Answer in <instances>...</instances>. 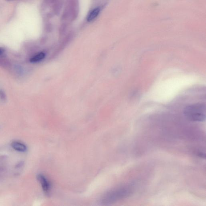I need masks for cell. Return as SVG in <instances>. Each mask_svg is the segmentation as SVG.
<instances>
[{"mask_svg":"<svg viewBox=\"0 0 206 206\" xmlns=\"http://www.w3.org/2000/svg\"><path fill=\"white\" fill-rule=\"evenodd\" d=\"M100 9L99 8H97L93 10L90 13L89 15L87 17V21L88 22H91L94 20L99 14Z\"/></svg>","mask_w":206,"mask_h":206,"instance_id":"cell-5","label":"cell"},{"mask_svg":"<svg viewBox=\"0 0 206 206\" xmlns=\"http://www.w3.org/2000/svg\"><path fill=\"white\" fill-rule=\"evenodd\" d=\"M44 54L43 53H41L31 59L30 62H32V63H35V62L40 61V60L44 58Z\"/></svg>","mask_w":206,"mask_h":206,"instance_id":"cell-6","label":"cell"},{"mask_svg":"<svg viewBox=\"0 0 206 206\" xmlns=\"http://www.w3.org/2000/svg\"><path fill=\"white\" fill-rule=\"evenodd\" d=\"M4 51V49L3 48H0V55L2 54Z\"/></svg>","mask_w":206,"mask_h":206,"instance_id":"cell-7","label":"cell"},{"mask_svg":"<svg viewBox=\"0 0 206 206\" xmlns=\"http://www.w3.org/2000/svg\"><path fill=\"white\" fill-rule=\"evenodd\" d=\"M37 178L40 183L44 193L47 195L49 194L51 190V184L50 182L46 177L41 174H38L37 176Z\"/></svg>","mask_w":206,"mask_h":206,"instance_id":"cell-3","label":"cell"},{"mask_svg":"<svg viewBox=\"0 0 206 206\" xmlns=\"http://www.w3.org/2000/svg\"><path fill=\"white\" fill-rule=\"evenodd\" d=\"M185 116L194 122H203L206 119V106L204 103H197L188 106L184 111Z\"/></svg>","mask_w":206,"mask_h":206,"instance_id":"cell-2","label":"cell"},{"mask_svg":"<svg viewBox=\"0 0 206 206\" xmlns=\"http://www.w3.org/2000/svg\"><path fill=\"white\" fill-rule=\"evenodd\" d=\"M132 192V188L130 186H122L116 188L105 193L101 198V203L105 205L114 203L129 197Z\"/></svg>","mask_w":206,"mask_h":206,"instance_id":"cell-1","label":"cell"},{"mask_svg":"<svg viewBox=\"0 0 206 206\" xmlns=\"http://www.w3.org/2000/svg\"><path fill=\"white\" fill-rule=\"evenodd\" d=\"M11 145L13 149L18 152H24L27 150L26 146L20 142H12Z\"/></svg>","mask_w":206,"mask_h":206,"instance_id":"cell-4","label":"cell"}]
</instances>
